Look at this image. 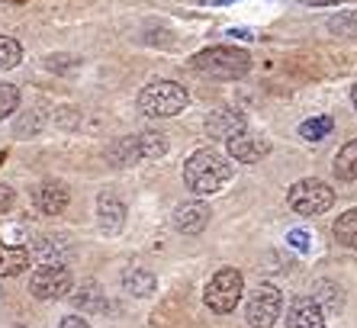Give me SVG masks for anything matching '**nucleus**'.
I'll list each match as a JSON object with an SVG mask.
<instances>
[{
  "label": "nucleus",
  "mask_w": 357,
  "mask_h": 328,
  "mask_svg": "<svg viewBox=\"0 0 357 328\" xmlns=\"http://www.w3.org/2000/svg\"><path fill=\"white\" fill-rule=\"evenodd\" d=\"M229 177H232V164L225 161L222 155H216L213 148H199L183 164V184L197 197H209V193L222 190V184Z\"/></svg>",
  "instance_id": "1"
},
{
  "label": "nucleus",
  "mask_w": 357,
  "mask_h": 328,
  "mask_svg": "<svg viewBox=\"0 0 357 328\" xmlns=\"http://www.w3.org/2000/svg\"><path fill=\"white\" fill-rule=\"evenodd\" d=\"M193 71L206 74V77H219V81H235L251 71V55L232 45H216V49H203L190 58Z\"/></svg>",
  "instance_id": "2"
},
{
  "label": "nucleus",
  "mask_w": 357,
  "mask_h": 328,
  "mask_svg": "<svg viewBox=\"0 0 357 328\" xmlns=\"http://www.w3.org/2000/svg\"><path fill=\"white\" fill-rule=\"evenodd\" d=\"M187 107V91L177 81H151L139 94V110L151 119H171Z\"/></svg>",
  "instance_id": "3"
},
{
  "label": "nucleus",
  "mask_w": 357,
  "mask_h": 328,
  "mask_svg": "<svg viewBox=\"0 0 357 328\" xmlns=\"http://www.w3.org/2000/svg\"><path fill=\"white\" fill-rule=\"evenodd\" d=\"M287 203H290V209L299 216H319V213H325V209H332L335 190L325 181L306 177V181H296L287 190Z\"/></svg>",
  "instance_id": "4"
},
{
  "label": "nucleus",
  "mask_w": 357,
  "mask_h": 328,
  "mask_svg": "<svg viewBox=\"0 0 357 328\" xmlns=\"http://www.w3.org/2000/svg\"><path fill=\"white\" fill-rule=\"evenodd\" d=\"M203 299H206V306L216 312V315H229V312L241 303V274L235 271V267H222V271L206 283Z\"/></svg>",
  "instance_id": "5"
},
{
  "label": "nucleus",
  "mask_w": 357,
  "mask_h": 328,
  "mask_svg": "<svg viewBox=\"0 0 357 328\" xmlns=\"http://www.w3.org/2000/svg\"><path fill=\"white\" fill-rule=\"evenodd\" d=\"M283 312V293L277 287H258L248 296L245 319L251 328H274Z\"/></svg>",
  "instance_id": "6"
},
{
  "label": "nucleus",
  "mask_w": 357,
  "mask_h": 328,
  "mask_svg": "<svg viewBox=\"0 0 357 328\" xmlns=\"http://www.w3.org/2000/svg\"><path fill=\"white\" fill-rule=\"evenodd\" d=\"M75 290V277L65 264H45L29 277V293L36 299H61Z\"/></svg>",
  "instance_id": "7"
},
{
  "label": "nucleus",
  "mask_w": 357,
  "mask_h": 328,
  "mask_svg": "<svg viewBox=\"0 0 357 328\" xmlns=\"http://www.w3.org/2000/svg\"><path fill=\"white\" fill-rule=\"evenodd\" d=\"M245 129H248L245 113H238V110H232V107H219L206 116V135L209 139H235V135L245 132Z\"/></svg>",
  "instance_id": "8"
},
{
  "label": "nucleus",
  "mask_w": 357,
  "mask_h": 328,
  "mask_svg": "<svg viewBox=\"0 0 357 328\" xmlns=\"http://www.w3.org/2000/svg\"><path fill=\"white\" fill-rule=\"evenodd\" d=\"M229 155L241 164H258L261 158L271 155V142L264 135H251L248 129L238 132L235 139H229Z\"/></svg>",
  "instance_id": "9"
},
{
  "label": "nucleus",
  "mask_w": 357,
  "mask_h": 328,
  "mask_svg": "<svg viewBox=\"0 0 357 328\" xmlns=\"http://www.w3.org/2000/svg\"><path fill=\"white\" fill-rule=\"evenodd\" d=\"M209 206L203 200H187L174 209V229L183 235H199V232L209 225Z\"/></svg>",
  "instance_id": "10"
},
{
  "label": "nucleus",
  "mask_w": 357,
  "mask_h": 328,
  "mask_svg": "<svg viewBox=\"0 0 357 328\" xmlns=\"http://www.w3.org/2000/svg\"><path fill=\"white\" fill-rule=\"evenodd\" d=\"M97 222L100 229L107 232V235H116V232H123L126 225V203L113 193V190H103L97 200Z\"/></svg>",
  "instance_id": "11"
},
{
  "label": "nucleus",
  "mask_w": 357,
  "mask_h": 328,
  "mask_svg": "<svg viewBox=\"0 0 357 328\" xmlns=\"http://www.w3.org/2000/svg\"><path fill=\"white\" fill-rule=\"evenodd\" d=\"M36 206H39L45 216H59L68 209V200H71V193H68V187L61 181H42L39 187H36L33 193Z\"/></svg>",
  "instance_id": "12"
},
{
  "label": "nucleus",
  "mask_w": 357,
  "mask_h": 328,
  "mask_svg": "<svg viewBox=\"0 0 357 328\" xmlns=\"http://www.w3.org/2000/svg\"><path fill=\"white\" fill-rule=\"evenodd\" d=\"M287 328H325V312L312 303V296H299L287 309Z\"/></svg>",
  "instance_id": "13"
},
{
  "label": "nucleus",
  "mask_w": 357,
  "mask_h": 328,
  "mask_svg": "<svg viewBox=\"0 0 357 328\" xmlns=\"http://www.w3.org/2000/svg\"><path fill=\"white\" fill-rule=\"evenodd\" d=\"M107 161L113 164V167H129V164H139L142 161L139 135H126V139L113 142V145L107 148Z\"/></svg>",
  "instance_id": "14"
},
{
  "label": "nucleus",
  "mask_w": 357,
  "mask_h": 328,
  "mask_svg": "<svg viewBox=\"0 0 357 328\" xmlns=\"http://www.w3.org/2000/svg\"><path fill=\"white\" fill-rule=\"evenodd\" d=\"M312 303H316L325 315H335V312H341V306H344V290H341L338 283H332V280H319L316 290H312Z\"/></svg>",
  "instance_id": "15"
},
{
  "label": "nucleus",
  "mask_w": 357,
  "mask_h": 328,
  "mask_svg": "<svg viewBox=\"0 0 357 328\" xmlns=\"http://www.w3.org/2000/svg\"><path fill=\"white\" fill-rule=\"evenodd\" d=\"M29 267V251L26 248H10L0 241V277H17Z\"/></svg>",
  "instance_id": "16"
},
{
  "label": "nucleus",
  "mask_w": 357,
  "mask_h": 328,
  "mask_svg": "<svg viewBox=\"0 0 357 328\" xmlns=\"http://www.w3.org/2000/svg\"><path fill=\"white\" fill-rule=\"evenodd\" d=\"M123 287L132 296H151L155 293V274H149L145 267H129L123 274Z\"/></svg>",
  "instance_id": "17"
},
{
  "label": "nucleus",
  "mask_w": 357,
  "mask_h": 328,
  "mask_svg": "<svg viewBox=\"0 0 357 328\" xmlns=\"http://www.w3.org/2000/svg\"><path fill=\"white\" fill-rule=\"evenodd\" d=\"M335 241L344 248H351V251H357V206L354 209H348V213H341L338 219H335Z\"/></svg>",
  "instance_id": "18"
},
{
  "label": "nucleus",
  "mask_w": 357,
  "mask_h": 328,
  "mask_svg": "<svg viewBox=\"0 0 357 328\" xmlns=\"http://www.w3.org/2000/svg\"><path fill=\"white\" fill-rule=\"evenodd\" d=\"M335 177L338 181H357V139H351L348 145L335 155Z\"/></svg>",
  "instance_id": "19"
},
{
  "label": "nucleus",
  "mask_w": 357,
  "mask_h": 328,
  "mask_svg": "<svg viewBox=\"0 0 357 328\" xmlns=\"http://www.w3.org/2000/svg\"><path fill=\"white\" fill-rule=\"evenodd\" d=\"M332 129H335V119H332V116H316V119H306V123L299 126V139L319 142V139H325V135H328Z\"/></svg>",
  "instance_id": "20"
},
{
  "label": "nucleus",
  "mask_w": 357,
  "mask_h": 328,
  "mask_svg": "<svg viewBox=\"0 0 357 328\" xmlns=\"http://www.w3.org/2000/svg\"><path fill=\"white\" fill-rule=\"evenodd\" d=\"M23 61V45L13 36H0V71H10Z\"/></svg>",
  "instance_id": "21"
},
{
  "label": "nucleus",
  "mask_w": 357,
  "mask_h": 328,
  "mask_svg": "<svg viewBox=\"0 0 357 328\" xmlns=\"http://www.w3.org/2000/svg\"><path fill=\"white\" fill-rule=\"evenodd\" d=\"M332 36H357V10H341L338 17L328 20Z\"/></svg>",
  "instance_id": "22"
},
{
  "label": "nucleus",
  "mask_w": 357,
  "mask_h": 328,
  "mask_svg": "<svg viewBox=\"0 0 357 328\" xmlns=\"http://www.w3.org/2000/svg\"><path fill=\"white\" fill-rule=\"evenodd\" d=\"M20 107V91L13 87V84L0 81V119H7V116H13Z\"/></svg>",
  "instance_id": "23"
},
{
  "label": "nucleus",
  "mask_w": 357,
  "mask_h": 328,
  "mask_svg": "<svg viewBox=\"0 0 357 328\" xmlns=\"http://www.w3.org/2000/svg\"><path fill=\"white\" fill-rule=\"evenodd\" d=\"M42 123H45V113H42V110H29L17 123V135H36V132L42 129Z\"/></svg>",
  "instance_id": "24"
},
{
  "label": "nucleus",
  "mask_w": 357,
  "mask_h": 328,
  "mask_svg": "<svg viewBox=\"0 0 357 328\" xmlns=\"http://www.w3.org/2000/svg\"><path fill=\"white\" fill-rule=\"evenodd\" d=\"M77 303L87 306V309H91V306H103V296H100V287H97V283H87V287L77 293Z\"/></svg>",
  "instance_id": "25"
},
{
  "label": "nucleus",
  "mask_w": 357,
  "mask_h": 328,
  "mask_svg": "<svg viewBox=\"0 0 357 328\" xmlns=\"http://www.w3.org/2000/svg\"><path fill=\"white\" fill-rule=\"evenodd\" d=\"M287 241H290L296 251H309V232L306 229H293L290 235H287Z\"/></svg>",
  "instance_id": "26"
},
{
  "label": "nucleus",
  "mask_w": 357,
  "mask_h": 328,
  "mask_svg": "<svg viewBox=\"0 0 357 328\" xmlns=\"http://www.w3.org/2000/svg\"><path fill=\"white\" fill-rule=\"evenodd\" d=\"M71 61H75V58H65V55H52L49 61H45V65H49L52 71H65V68H75V65H71Z\"/></svg>",
  "instance_id": "27"
},
{
  "label": "nucleus",
  "mask_w": 357,
  "mask_h": 328,
  "mask_svg": "<svg viewBox=\"0 0 357 328\" xmlns=\"http://www.w3.org/2000/svg\"><path fill=\"white\" fill-rule=\"evenodd\" d=\"M10 206H13V190H10L7 184H0V216L7 213Z\"/></svg>",
  "instance_id": "28"
},
{
  "label": "nucleus",
  "mask_w": 357,
  "mask_h": 328,
  "mask_svg": "<svg viewBox=\"0 0 357 328\" xmlns=\"http://www.w3.org/2000/svg\"><path fill=\"white\" fill-rule=\"evenodd\" d=\"M59 113H61L59 116V126H61V129H71V126H75V119H77V116H75L77 110H68L65 107V110H59Z\"/></svg>",
  "instance_id": "29"
},
{
  "label": "nucleus",
  "mask_w": 357,
  "mask_h": 328,
  "mask_svg": "<svg viewBox=\"0 0 357 328\" xmlns=\"http://www.w3.org/2000/svg\"><path fill=\"white\" fill-rule=\"evenodd\" d=\"M59 328H91V325H87V322H84L81 315H65Z\"/></svg>",
  "instance_id": "30"
},
{
  "label": "nucleus",
  "mask_w": 357,
  "mask_h": 328,
  "mask_svg": "<svg viewBox=\"0 0 357 328\" xmlns=\"http://www.w3.org/2000/svg\"><path fill=\"white\" fill-rule=\"evenodd\" d=\"M299 3H309V7H332V3H341V0H299Z\"/></svg>",
  "instance_id": "31"
},
{
  "label": "nucleus",
  "mask_w": 357,
  "mask_h": 328,
  "mask_svg": "<svg viewBox=\"0 0 357 328\" xmlns=\"http://www.w3.org/2000/svg\"><path fill=\"white\" fill-rule=\"evenodd\" d=\"M351 100H354V107H357V84H354V91H351Z\"/></svg>",
  "instance_id": "32"
}]
</instances>
